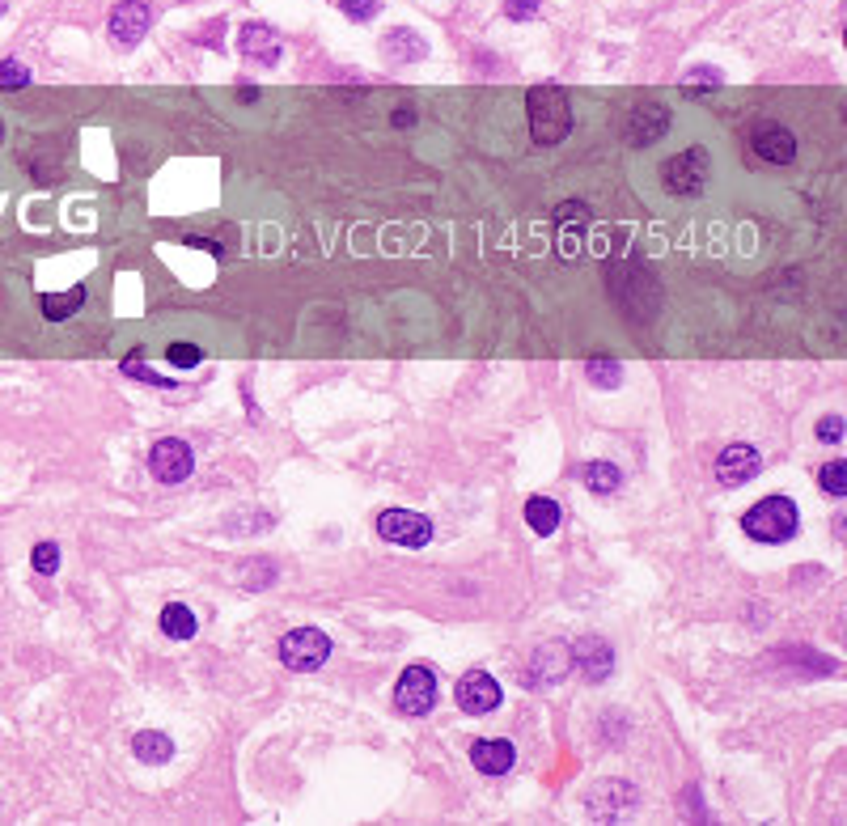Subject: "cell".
Returning a JSON list of instances; mask_svg holds the SVG:
<instances>
[{
  "mask_svg": "<svg viewBox=\"0 0 847 826\" xmlns=\"http://www.w3.org/2000/svg\"><path fill=\"white\" fill-rule=\"evenodd\" d=\"M530 111V132L538 145H560L572 128V111H568V94L560 85H534L526 98Z\"/></svg>",
  "mask_w": 847,
  "mask_h": 826,
  "instance_id": "1",
  "label": "cell"
},
{
  "mask_svg": "<svg viewBox=\"0 0 847 826\" xmlns=\"http://www.w3.org/2000/svg\"><path fill=\"white\" fill-rule=\"evenodd\" d=\"M797 522H801V513L788 496H767L742 517V530L754 543H788V538L797 534Z\"/></svg>",
  "mask_w": 847,
  "mask_h": 826,
  "instance_id": "2",
  "label": "cell"
},
{
  "mask_svg": "<svg viewBox=\"0 0 847 826\" xmlns=\"http://www.w3.org/2000/svg\"><path fill=\"white\" fill-rule=\"evenodd\" d=\"M327 657H331V640H327V632H318V627H293V632L280 640V661L297 674L322 670Z\"/></svg>",
  "mask_w": 847,
  "mask_h": 826,
  "instance_id": "3",
  "label": "cell"
},
{
  "mask_svg": "<svg viewBox=\"0 0 847 826\" xmlns=\"http://www.w3.org/2000/svg\"><path fill=\"white\" fill-rule=\"evenodd\" d=\"M661 183L670 195H699L708 187V153L704 149H687V153H678L670 157L661 166Z\"/></svg>",
  "mask_w": 847,
  "mask_h": 826,
  "instance_id": "4",
  "label": "cell"
},
{
  "mask_svg": "<svg viewBox=\"0 0 847 826\" xmlns=\"http://www.w3.org/2000/svg\"><path fill=\"white\" fill-rule=\"evenodd\" d=\"M394 704L403 716H428L437 704V674L428 666H407L394 682Z\"/></svg>",
  "mask_w": 847,
  "mask_h": 826,
  "instance_id": "5",
  "label": "cell"
},
{
  "mask_svg": "<svg viewBox=\"0 0 847 826\" xmlns=\"http://www.w3.org/2000/svg\"><path fill=\"white\" fill-rule=\"evenodd\" d=\"M377 534L394 547H424L432 538V522L424 513H411V509H386L377 517Z\"/></svg>",
  "mask_w": 847,
  "mask_h": 826,
  "instance_id": "6",
  "label": "cell"
},
{
  "mask_svg": "<svg viewBox=\"0 0 847 826\" xmlns=\"http://www.w3.org/2000/svg\"><path fill=\"white\" fill-rule=\"evenodd\" d=\"M454 699H458V708H462V712H471V716H488V712L500 704V682H496L488 670H471V674H462V678H458Z\"/></svg>",
  "mask_w": 847,
  "mask_h": 826,
  "instance_id": "7",
  "label": "cell"
},
{
  "mask_svg": "<svg viewBox=\"0 0 847 826\" xmlns=\"http://www.w3.org/2000/svg\"><path fill=\"white\" fill-rule=\"evenodd\" d=\"M568 666L581 670L585 682H602V678H610V670H615V653H610V644L602 636H581L568 649Z\"/></svg>",
  "mask_w": 847,
  "mask_h": 826,
  "instance_id": "8",
  "label": "cell"
},
{
  "mask_svg": "<svg viewBox=\"0 0 847 826\" xmlns=\"http://www.w3.org/2000/svg\"><path fill=\"white\" fill-rule=\"evenodd\" d=\"M149 466H153V475H157L161 483H183V479L195 471V454H191V445H187V441L166 437V441H157V445H153Z\"/></svg>",
  "mask_w": 847,
  "mask_h": 826,
  "instance_id": "9",
  "label": "cell"
},
{
  "mask_svg": "<svg viewBox=\"0 0 847 826\" xmlns=\"http://www.w3.org/2000/svg\"><path fill=\"white\" fill-rule=\"evenodd\" d=\"M153 26V9L144 0H119L111 9V39L119 47H136Z\"/></svg>",
  "mask_w": 847,
  "mask_h": 826,
  "instance_id": "10",
  "label": "cell"
},
{
  "mask_svg": "<svg viewBox=\"0 0 847 826\" xmlns=\"http://www.w3.org/2000/svg\"><path fill=\"white\" fill-rule=\"evenodd\" d=\"M238 51H242V60L263 64V68H276L280 56H284L280 34L272 26H263V22H250V26L238 30Z\"/></svg>",
  "mask_w": 847,
  "mask_h": 826,
  "instance_id": "11",
  "label": "cell"
},
{
  "mask_svg": "<svg viewBox=\"0 0 847 826\" xmlns=\"http://www.w3.org/2000/svg\"><path fill=\"white\" fill-rule=\"evenodd\" d=\"M759 471H763V458L754 445H729V450H720V458H716V479L725 483V488H742V483H750Z\"/></svg>",
  "mask_w": 847,
  "mask_h": 826,
  "instance_id": "12",
  "label": "cell"
},
{
  "mask_svg": "<svg viewBox=\"0 0 847 826\" xmlns=\"http://www.w3.org/2000/svg\"><path fill=\"white\" fill-rule=\"evenodd\" d=\"M750 149L759 153L763 161H771V166H788L792 157H797V140H792L788 128H780V123H754V132H750Z\"/></svg>",
  "mask_w": 847,
  "mask_h": 826,
  "instance_id": "13",
  "label": "cell"
},
{
  "mask_svg": "<svg viewBox=\"0 0 847 826\" xmlns=\"http://www.w3.org/2000/svg\"><path fill=\"white\" fill-rule=\"evenodd\" d=\"M665 132H670V111H665L661 102H644L632 111V119H627V145L632 149H648Z\"/></svg>",
  "mask_w": 847,
  "mask_h": 826,
  "instance_id": "14",
  "label": "cell"
},
{
  "mask_svg": "<svg viewBox=\"0 0 847 826\" xmlns=\"http://www.w3.org/2000/svg\"><path fill=\"white\" fill-rule=\"evenodd\" d=\"M471 759H475V767L483 771V776H509L513 763H517V750L509 742H500V738H479L471 746Z\"/></svg>",
  "mask_w": 847,
  "mask_h": 826,
  "instance_id": "15",
  "label": "cell"
},
{
  "mask_svg": "<svg viewBox=\"0 0 847 826\" xmlns=\"http://www.w3.org/2000/svg\"><path fill=\"white\" fill-rule=\"evenodd\" d=\"M382 51H386V60H399V64L428 60V43L420 39L416 30H407V26H394L386 39H382Z\"/></svg>",
  "mask_w": 847,
  "mask_h": 826,
  "instance_id": "16",
  "label": "cell"
},
{
  "mask_svg": "<svg viewBox=\"0 0 847 826\" xmlns=\"http://www.w3.org/2000/svg\"><path fill=\"white\" fill-rule=\"evenodd\" d=\"M627 793H636L632 784H623V780H610V784H598L593 793L585 797V805H589V818H623V810H619V797H627Z\"/></svg>",
  "mask_w": 847,
  "mask_h": 826,
  "instance_id": "17",
  "label": "cell"
},
{
  "mask_svg": "<svg viewBox=\"0 0 847 826\" xmlns=\"http://www.w3.org/2000/svg\"><path fill=\"white\" fill-rule=\"evenodd\" d=\"M568 666V649L564 644H547V649H538L534 661H530V682H555V678H564Z\"/></svg>",
  "mask_w": 847,
  "mask_h": 826,
  "instance_id": "18",
  "label": "cell"
},
{
  "mask_svg": "<svg viewBox=\"0 0 847 826\" xmlns=\"http://www.w3.org/2000/svg\"><path fill=\"white\" fill-rule=\"evenodd\" d=\"M132 750H136V759L140 763H170L174 759V742H170V733H161V729H144L132 738Z\"/></svg>",
  "mask_w": 847,
  "mask_h": 826,
  "instance_id": "19",
  "label": "cell"
},
{
  "mask_svg": "<svg viewBox=\"0 0 847 826\" xmlns=\"http://www.w3.org/2000/svg\"><path fill=\"white\" fill-rule=\"evenodd\" d=\"M526 526L534 534H555L560 530V505L551 496H530L526 500Z\"/></svg>",
  "mask_w": 847,
  "mask_h": 826,
  "instance_id": "20",
  "label": "cell"
},
{
  "mask_svg": "<svg viewBox=\"0 0 847 826\" xmlns=\"http://www.w3.org/2000/svg\"><path fill=\"white\" fill-rule=\"evenodd\" d=\"M581 479H585L589 492H602V496H610V492L623 488V471H619L615 462H589L585 471H581Z\"/></svg>",
  "mask_w": 847,
  "mask_h": 826,
  "instance_id": "21",
  "label": "cell"
},
{
  "mask_svg": "<svg viewBox=\"0 0 847 826\" xmlns=\"http://www.w3.org/2000/svg\"><path fill=\"white\" fill-rule=\"evenodd\" d=\"M195 615H191V606H183V602H170L166 610H161V632H166L170 640H191L195 636Z\"/></svg>",
  "mask_w": 847,
  "mask_h": 826,
  "instance_id": "22",
  "label": "cell"
},
{
  "mask_svg": "<svg viewBox=\"0 0 847 826\" xmlns=\"http://www.w3.org/2000/svg\"><path fill=\"white\" fill-rule=\"evenodd\" d=\"M81 301H85V284H77V289H68V293H51V297H43V318L64 322L68 314L81 310Z\"/></svg>",
  "mask_w": 847,
  "mask_h": 826,
  "instance_id": "23",
  "label": "cell"
},
{
  "mask_svg": "<svg viewBox=\"0 0 847 826\" xmlns=\"http://www.w3.org/2000/svg\"><path fill=\"white\" fill-rule=\"evenodd\" d=\"M818 483H822V492L826 496H847V462L843 458H835V462H826L822 471H818Z\"/></svg>",
  "mask_w": 847,
  "mask_h": 826,
  "instance_id": "24",
  "label": "cell"
},
{
  "mask_svg": "<svg viewBox=\"0 0 847 826\" xmlns=\"http://www.w3.org/2000/svg\"><path fill=\"white\" fill-rule=\"evenodd\" d=\"M123 373H128V377H140V382H149V386H161V390H174V386H178L174 377H161V373H153L149 365H144L140 348H136V352L128 356V361H123Z\"/></svg>",
  "mask_w": 847,
  "mask_h": 826,
  "instance_id": "25",
  "label": "cell"
},
{
  "mask_svg": "<svg viewBox=\"0 0 847 826\" xmlns=\"http://www.w3.org/2000/svg\"><path fill=\"white\" fill-rule=\"evenodd\" d=\"M585 373H589V382H593V386H602V390H610V386H619V382H623V365H619V361H606V356H598V361H589V365H585Z\"/></svg>",
  "mask_w": 847,
  "mask_h": 826,
  "instance_id": "26",
  "label": "cell"
},
{
  "mask_svg": "<svg viewBox=\"0 0 847 826\" xmlns=\"http://www.w3.org/2000/svg\"><path fill=\"white\" fill-rule=\"evenodd\" d=\"M30 564H34L39 577H56V572H60V547L56 543H39L30 551Z\"/></svg>",
  "mask_w": 847,
  "mask_h": 826,
  "instance_id": "27",
  "label": "cell"
},
{
  "mask_svg": "<svg viewBox=\"0 0 847 826\" xmlns=\"http://www.w3.org/2000/svg\"><path fill=\"white\" fill-rule=\"evenodd\" d=\"M589 217H593V212H589L585 204H576V200H572V204H560V208H555V221H560V225H568V229H585V225H589Z\"/></svg>",
  "mask_w": 847,
  "mask_h": 826,
  "instance_id": "28",
  "label": "cell"
},
{
  "mask_svg": "<svg viewBox=\"0 0 847 826\" xmlns=\"http://www.w3.org/2000/svg\"><path fill=\"white\" fill-rule=\"evenodd\" d=\"M166 361H170V365L191 369V365H200V361H204V352L195 348V344H170V348H166Z\"/></svg>",
  "mask_w": 847,
  "mask_h": 826,
  "instance_id": "29",
  "label": "cell"
},
{
  "mask_svg": "<svg viewBox=\"0 0 847 826\" xmlns=\"http://www.w3.org/2000/svg\"><path fill=\"white\" fill-rule=\"evenodd\" d=\"M339 9H344L352 22H373L382 5H377V0H339Z\"/></svg>",
  "mask_w": 847,
  "mask_h": 826,
  "instance_id": "30",
  "label": "cell"
},
{
  "mask_svg": "<svg viewBox=\"0 0 847 826\" xmlns=\"http://www.w3.org/2000/svg\"><path fill=\"white\" fill-rule=\"evenodd\" d=\"M538 9H543V0H504V13H509L513 22H534Z\"/></svg>",
  "mask_w": 847,
  "mask_h": 826,
  "instance_id": "31",
  "label": "cell"
},
{
  "mask_svg": "<svg viewBox=\"0 0 847 826\" xmlns=\"http://www.w3.org/2000/svg\"><path fill=\"white\" fill-rule=\"evenodd\" d=\"M0 85H30V68L22 60H0Z\"/></svg>",
  "mask_w": 847,
  "mask_h": 826,
  "instance_id": "32",
  "label": "cell"
},
{
  "mask_svg": "<svg viewBox=\"0 0 847 826\" xmlns=\"http://www.w3.org/2000/svg\"><path fill=\"white\" fill-rule=\"evenodd\" d=\"M818 437H822L826 445H835V441H843V420H839V416H826V420L818 424Z\"/></svg>",
  "mask_w": 847,
  "mask_h": 826,
  "instance_id": "33",
  "label": "cell"
},
{
  "mask_svg": "<svg viewBox=\"0 0 847 826\" xmlns=\"http://www.w3.org/2000/svg\"><path fill=\"white\" fill-rule=\"evenodd\" d=\"M687 81H712V85H720V73H716V68H691Z\"/></svg>",
  "mask_w": 847,
  "mask_h": 826,
  "instance_id": "34",
  "label": "cell"
},
{
  "mask_svg": "<svg viewBox=\"0 0 847 826\" xmlns=\"http://www.w3.org/2000/svg\"><path fill=\"white\" fill-rule=\"evenodd\" d=\"M187 246H200V250H208V255H221V242H212V238H187Z\"/></svg>",
  "mask_w": 847,
  "mask_h": 826,
  "instance_id": "35",
  "label": "cell"
},
{
  "mask_svg": "<svg viewBox=\"0 0 847 826\" xmlns=\"http://www.w3.org/2000/svg\"><path fill=\"white\" fill-rule=\"evenodd\" d=\"M411 119H416L411 111H394V123H399V128H411Z\"/></svg>",
  "mask_w": 847,
  "mask_h": 826,
  "instance_id": "36",
  "label": "cell"
},
{
  "mask_svg": "<svg viewBox=\"0 0 847 826\" xmlns=\"http://www.w3.org/2000/svg\"><path fill=\"white\" fill-rule=\"evenodd\" d=\"M5 5H9V0H0V13H5Z\"/></svg>",
  "mask_w": 847,
  "mask_h": 826,
  "instance_id": "37",
  "label": "cell"
},
{
  "mask_svg": "<svg viewBox=\"0 0 847 826\" xmlns=\"http://www.w3.org/2000/svg\"><path fill=\"white\" fill-rule=\"evenodd\" d=\"M0 132H5V128H0Z\"/></svg>",
  "mask_w": 847,
  "mask_h": 826,
  "instance_id": "38",
  "label": "cell"
}]
</instances>
